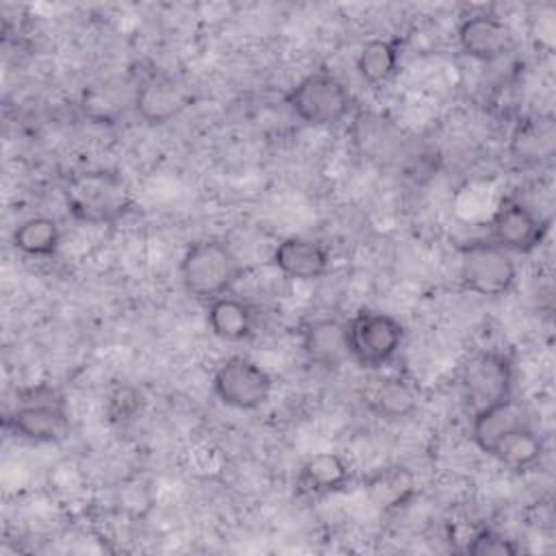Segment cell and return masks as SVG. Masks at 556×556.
<instances>
[{"label":"cell","instance_id":"7","mask_svg":"<svg viewBox=\"0 0 556 556\" xmlns=\"http://www.w3.org/2000/svg\"><path fill=\"white\" fill-rule=\"evenodd\" d=\"M517 276L510 252L495 245L491 239L471 241L460 250V280L465 289L497 298L513 289Z\"/></svg>","mask_w":556,"mask_h":556},{"label":"cell","instance_id":"22","mask_svg":"<svg viewBox=\"0 0 556 556\" xmlns=\"http://www.w3.org/2000/svg\"><path fill=\"white\" fill-rule=\"evenodd\" d=\"M61 241V228L52 217L35 215L13 230V245L28 256H50Z\"/></svg>","mask_w":556,"mask_h":556},{"label":"cell","instance_id":"19","mask_svg":"<svg viewBox=\"0 0 556 556\" xmlns=\"http://www.w3.org/2000/svg\"><path fill=\"white\" fill-rule=\"evenodd\" d=\"M413 491L415 476L406 467H387L367 480V495L382 510L402 506L413 495Z\"/></svg>","mask_w":556,"mask_h":556},{"label":"cell","instance_id":"14","mask_svg":"<svg viewBox=\"0 0 556 556\" xmlns=\"http://www.w3.org/2000/svg\"><path fill=\"white\" fill-rule=\"evenodd\" d=\"M556 126L552 115L526 117L510 137V152L521 163H543L554 156Z\"/></svg>","mask_w":556,"mask_h":556},{"label":"cell","instance_id":"10","mask_svg":"<svg viewBox=\"0 0 556 556\" xmlns=\"http://www.w3.org/2000/svg\"><path fill=\"white\" fill-rule=\"evenodd\" d=\"M189 102H191V96L187 87L165 72L148 74L135 87V98H132L137 117L150 126H159L174 119L176 115H180V111L189 106Z\"/></svg>","mask_w":556,"mask_h":556},{"label":"cell","instance_id":"17","mask_svg":"<svg viewBox=\"0 0 556 556\" xmlns=\"http://www.w3.org/2000/svg\"><path fill=\"white\" fill-rule=\"evenodd\" d=\"M371 413L382 419H404L417 408L415 389L402 378H378L365 391Z\"/></svg>","mask_w":556,"mask_h":556},{"label":"cell","instance_id":"21","mask_svg":"<svg viewBox=\"0 0 556 556\" xmlns=\"http://www.w3.org/2000/svg\"><path fill=\"white\" fill-rule=\"evenodd\" d=\"M135 91L128 93L119 83H102L85 89L83 93V111L96 124H115L119 115H124L126 106L132 104Z\"/></svg>","mask_w":556,"mask_h":556},{"label":"cell","instance_id":"12","mask_svg":"<svg viewBox=\"0 0 556 556\" xmlns=\"http://www.w3.org/2000/svg\"><path fill=\"white\" fill-rule=\"evenodd\" d=\"M271 261L285 276L295 280L321 278L330 265V256L326 248L304 237L282 239L274 250Z\"/></svg>","mask_w":556,"mask_h":556},{"label":"cell","instance_id":"13","mask_svg":"<svg viewBox=\"0 0 556 556\" xmlns=\"http://www.w3.org/2000/svg\"><path fill=\"white\" fill-rule=\"evenodd\" d=\"M302 348L306 358L324 369H334L348 356L345 324L334 317H319L304 326Z\"/></svg>","mask_w":556,"mask_h":556},{"label":"cell","instance_id":"5","mask_svg":"<svg viewBox=\"0 0 556 556\" xmlns=\"http://www.w3.org/2000/svg\"><path fill=\"white\" fill-rule=\"evenodd\" d=\"M287 104L302 122L311 126H332L350 113L352 96L337 76L315 72L289 89Z\"/></svg>","mask_w":556,"mask_h":556},{"label":"cell","instance_id":"1","mask_svg":"<svg viewBox=\"0 0 556 556\" xmlns=\"http://www.w3.org/2000/svg\"><path fill=\"white\" fill-rule=\"evenodd\" d=\"M67 211L83 224H115L135 204L128 182L117 172L87 169L67 178L63 187Z\"/></svg>","mask_w":556,"mask_h":556},{"label":"cell","instance_id":"23","mask_svg":"<svg viewBox=\"0 0 556 556\" xmlns=\"http://www.w3.org/2000/svg\"><path fill=\"white\" fill-rule=\"evenodd\" d=\"M395 65H397V50L391 41H384V39L367 41L356 56V70L361 78L367 80L369 85L384 83L395 72Z\"/></svg>","mask_w":556,"mask_h":556},{"label":"cell","instance_id":"9","mask_svg":"<svg viewBox=\"0 0 556 556\" xmlns=\"http://www.w3.org/2000/svg\"><path fill=\"white\" fill-rule=\"evenodd\" d=\"M547 232V219H543L526 202L506 198L500 202L491 217L489 239L506 252H532Z\"/></svg>","mask_w":556,"mask_h":556},{"label":"cell","instance_id":"24","mask_svg":"<svg viewBox=\"0 0 556 556\" xmlns=\"http://www.w3.org/2000/svg\"><path fill=\"white\" fill-rule=\"evenodd\" d=\"M465 552L471 556H510L517 554L519 547L510 539L497 534L495 530L482 528L471 534Z\"/></svg>","mask_w":556,"mask_h":556},{"label":"cell","instance_id":"20","mask_svg":"<svg viewBox=\"0 0 556 556\" xmlns=\"http://www.w3.org/2000/svg\"><path fill=\"white\" fill-rule=\"evenodd\" d=\"M350 478L348 465L339 454L321 452L311 456L300 469V484L311 493H330L341 489Z\"/></svg>","mask_w":556,"mask_h":556},{"label":"cell","instance_id":"3","mask_svg":"<svg viewBox=\"0 0 556 556\" xmlns=\"http://www.w3.org/2000/svg\"><path fill=\"white\" fill-rule=\"evenodd\" d=\"M7 424L22 439L35 443L59 441L70 430L65 397L50 384L28 387L17 393L15 408L11 410Z\"/></svg>","mask_w":556,"mask_h":556},{"label":"cell","instance_id":"18","mask_svg":"<svg viewBox=\"0 0 556 556\" xmlns=\"http://www.w3.org/2000/svg\"><path fill=\"white\" fill-rule=\"evenodd\" d=\"M528 421L523 410L515 404V400H506L504 404L500 406H493L476 417H471V439L473 443L482 450V452H489L491 445L502 437L506 434L510 428L519 426Z\"/></svg>","mask_w":556,"mask_h":556},{"label":"cell","instance_id":"16","mask_svg":"<svg viewBox=\"0 0 556 556\" xmlns=\"http://www.w3.org/2000/svg\"><path fill=\"white\" fill-rule=\"evenodd\" d=\"M254 313L248 302L232 298V295H219L208 302L206 308V324L211 332L224 341H241L252 332Z\"/></svg>","mask_w":556,"mask_h":556},{"label":"cell","instance_id":"15","mask_svg":"<svg viewBox=\"0 0 556 556\" xmlns=\"http://www.w3.org/2000/svg\"><path fill=\"white\" fill-rule=\"evenodd\" d=\"M486 454L497 458L502 465L521 471L539 463L543 454V441L536 430L528 421H523L502 434Z\"/></svg>","mask_w":556,"mask_h":556},{"label":"cell","instance_id":"2","mask_svg":"<svg viewBox=\"0 0 556 556\" xmlns=\"http://www.w3.org/2000/svg\"><path fill=\"white\" fill-rule=\"evenodd\" d=\"M241 276V263L222 239L193 241L180 261V280L189 295L215 300L224 295Z\"/></svg>","mask_w":556,"mask_h":556},{"label":"cell","instance_id":"8","mask_svg":"<svg viewBox=\"0 0 556 556\" xmlns=\"http://www.w3.org/2000/svg\"><path fill=\"white\" fill-rule=\"evenodd\" d=\"M213 391L230 408L254 410L269 400L271 378L254 361L230 356L215 369Z\"/></svg>","mask_w":556,"mask_h":556},{"label":"cell","instance_id":"4","mask_svg":"<svg viewBox=\"0 0 556 556\" xmlns=\"http://www.w3.org/2000/svg\"><path fill=\"white\" fill-rule=\"evenodd\" d=\"M513 361L500 350L473 354L460 374V395L469 419L513 397Z\"/></svg>","mask_w":556,"mask_h":556},{"label":"cell","instance_id":"11","mask_svg":"<svg viewBox=\"0 0 556 556\" xmlns=\"http://www.w3.org/2000/svg\"><path fill=\"white\" fill-rule=\"evenodd\" d=\"M458 43L465 54L478 61H493L510 46L508 26L486 13L469 15L458 26Z\"/></svg>","mask_w":556,"mask_h":556},{"label":"cell","instance_id":"6","mask_svg":"<svg viewBox=\"0 0 556 556\" xmlns=\"http://www.w3.org/2000/svg\"><path fill=\"white\" fill-rule=\"evenodd\" d=\"M345 337L348 356H352L365 369H376L395 356L404 328L395 317L365 308L345 324Z\"/></svg>","mask_w":556,"mask_h":556}]
</instances>
